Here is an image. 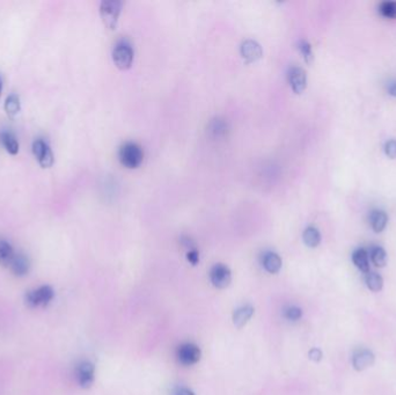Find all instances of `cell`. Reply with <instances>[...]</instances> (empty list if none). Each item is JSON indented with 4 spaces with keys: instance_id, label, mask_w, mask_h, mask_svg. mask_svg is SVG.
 I'll return each instance as SVG.
<instances>
[{
    "instance_id": "1",
    "label": "cell",
    "mask_w": 396,
    "mask_h": 395,
    "mask_svg": "<svg viewBox=\"0 0 396 395\" xmlns=\"http://www.w3.org/2000/svg\"><path fill=\"white\" fill-rule=\"evenodd\" d=\"M118 159L124 167L138 168L144 160V152L136 143H125L119 148Z\"/></svg>"
},
{
    "instance_id": "2",
    "label": "cell",
    "mask_w": 396,
    "mask_h": 395,
    "mask_svg": "<svg viewBox=\"0 0 396 395\" xmlns=\"http://www.w3.org/2000/svg\"><path fill=\"white\" fill-rule=\"evenodd\" d=\"M122 9V3L119 0H103L100 5V17L103 25L110 31L117 27L118 17Z\"/></svg>"
},
{
    "instance_id": "20",
    "label": "cell",
    "mask_w": 396,
    "mask_h": 395,
    "mask_svg": "<svg viewBox=\"0 0 396 395\" xmlns=\"http://www.w3.org/2000/svg\"><path fill=\"white\" fill-rule=\"evenodd\" d=\"M303 238L304 242L311 248L318 247L320 242H321V234H320L319 229L313 226H309L305 229Z\"/></svg>"
},
{
    "instance_id": "27",
    "label": "cell",
    "mask_w": 396,
    "mask_h": 395,
    "mask_svg": "<svg viewBox=\"0 0 396 395\" xmlns=\"http://www.w3.org/2000/svg\"><path fill=\"white\" fill-rule=\"evenodd\" d=\"M384 153L390 159H396V141L391 139V141L387 142L384 145Z\"/></svg>"
},
{
    "instance_id": "28",
    "label": "cell",
    "mask_w": 396,
    "mask_h": 395,
    "mask_svg": "<svg viewBox=\"0 0 396 395\" xmlns=\"http://www.w3.org/2000/svg\"><path fill=\"white\" fill-rule=\"evenodd\" d=\"M187 258L188 261H189L191 265H197L198 261H199V254L198 251L195 249V248H192V249H189V251L187 253Z\"/></svg>"
},
{
    "instance_id": "3",
    "label": "cell",
    "mask_w": 396,
    "mask_h": 395,
    "mask_svg": "<svg viewBox=\"0 0 396 395\" xmlns=\"http://www.w3.org/2000/svg\"><path fill=\"white\" fill-rule=\"evenodd\" d=\"M134 49L126 40H120L112 50V61L120 70H127L134 62Z\"/></svg>"
},
{
    "instance_id": "30",
    "label": "cell",
    "mask_w": 396,
    "mask_h": 395,
    "mask_svg": "<svg viewBox=\"0 0 396 395\" xmlns=\"http://www.w3.org/2000/svg\"><path fill=\"white\" fill-rule=\"evenodd\" d=\"M175 395H195V394L189 388H186V387H181V388L176 390Z\"/></svg>"
},
{
    "instance_id": "11",
    "label": "cell",
    "mask_w": 396,
    "mask_h": 395,
    "mask_svg": "<svg viewBox=\"0 0 396 395\" xmlns=\"http://www.w3.org/2000/svg\"><path fill=\"white\" fill-rule=\"evenodd\" d=\"M375 357L371 350L359 349L352 356V366L356 371H364L374 364Z\"/></svg>"
},
{
    "instance_id": "22",
    "label": "cell",
    "mask_w": 396,
    "mask_h": 395,
    "mask_svg": "<svg viewBox=\"0 0 396 395\" xmlns=\"http://www.w3.org/2000/svg\"><path fill=\"white\" fill-rule=\"evenodd\" d=\"M371 259L373 265L378 268H382L387 263V254L381 247H374L371 250Z\"/></svg>"
},
{
    "instance_id": "19",
    "label": "cell",
    "mask_w": 396,
    "mask_h": 395,
    "mask_svg": "<svg viewBox=\"0 0 396 395\" xmlns=\"http://www.w3.org/2000/svg\"><path fill=\"white\" fill-rule=\"evenodd\" d=\"M369 220H371V225L373 231L376 233L382 232L384 228H386L388 217L386 212L383 211H373L371 213V217H369Z\"/></svg>"
},
{
    "instance_id": "26",
    "label": "cell",
    "mask_w": 396,
    "mask_h": 395,
    "mask_svg": "<svg viewBox=\"0 0 396 395\" xmlns=\"http://www.w3.org/2000/svg\"><path fill=\"white\" fill-rule=\"evenodd\" d=\"M301 317H303V311L299 307L291 306L285 311V318L290 320V321H297Z\"/></svg>"
},
{
    "instance_id": "17",
    "label": "cell",
    "mask_w": 396,
    "mask_h": 395,
    "mask_svg": "<svg viewBox=\"0 0 396 395\" xmlns=\"http://www.w3.org/2000/svg\"><path fill=\"white\" fill-rule=\"evenodd\" d=\"M352 261L354 263V266L357 267L360 272H363L365 274L369 273V261H368V254L367 251L360 248V249H357L353 251L352 254Z\"/></svg>"
},
{
    "instance_id": "16",
    "label": "cell",
    "mask_w": 396,
    "mask_h": 395,
    "mask_svg": "<svg viewBox=\"0 0 396 395\" xmlns=\"http://www.w3.org/2000/svg\"><path fill=\"white\" fill-rule=\"evenodd\" d=\"M0 142H2L3 146L10 154L17 156L19 153V142L13 134L9 133V131L0 133Z\"/></svg>"
},
{
    "instance_id": "6",
    "label": "cell",
    "mask_w": 396,
    "mask_h": 395,
    "mask_svg": "<svg viewBox=\"0 0 396 395\" xmlns=\"http://www.w3.org/2000/svg\"><path fill=\"white\" fill-rule=\"evenodd\" d=\"M75 378H77L79 386L82 388H89L93 385L94 379H95L94 365L87 360L79 363L77 368H75Z\"/></svg>"
},
{
    "instance_id": "18",
    "label": "cell",
    "mask_w": 396,
    "mask_h": 395,
    "mask_svg": "<svg viewBox=\"0 0 396 395\" xmlns=\"http://www.w3.org/2000/svg\"><path fill=\"white\" fill-rule=\"evenodd\" d=\"M5 111L7 116H10L11 118H14L19 112L21 111V102H20V97H19L18 94H11V95L7 96V99L5 101Z\"/></svg>"
},
{
    "instance_id": "12",
    "label": "cell",
    "mask_w": 396,
    "mask_h": 395,
    "mask_svg": "<svg viewBox=\"0 0 396 395\" xmlns=\"http://www.w3.org/2000/svg\"><path fill=\"white\" fill-rule=\"evenodd\" d=\"M10 268H11V270H12V273L15 275V276H19V277L26 276V275L29 273V269H30L29 258L22 253L15 254L13 261L10 266Z\"/></svg>"
},
{
    "instance_id": "13",
    "label": "cell",
    "mask_w": 396,
    "mask_h": 395,
    "mask_svg": "<svg viewBox=\"0 0 396 395\" xmlns=\"http://www.w3.org/2000/svg\"><path fill=\"white\" fill-rule=\"evenodd\" d=\"M263 267L268 273L277 274L282 268V258L274 251H267L262 258Z\"/></svg>"
},
{
    "instance_id": "9",
    "label": "cell",
    "mask_w": 396,
    "mask_h": 395,
    "mask_svg": "<svg viewBox=\"0 0 396 395\" xmlns=\"http://www.w3.org/2000/svg\"><path fill=\"white\" fill-rule=\"evenodd\" d=\"M288 80L292 91L296 94H301L307 86L306 72L301 67L293 66L288 72Z\"/></svg>"
},
{
    "instance_id": "5",
    "label": "cell",
    "mask_w": 396,
    "mask_h": 395,
    "mask_svg": "<svg viewBox=\"0 0 396 395\" xmlns=\"http://www.w3.org/2000/svg\"><path fill=\"white\" fill-rule=\"evenodd\" d=\"M33 154L42 168H50L55 163V157L50 146L43 139H36L33 143Z\"/></svg>"
},
{
    "instance_id": "15",
    "label": "cell",
    "mask_w": 396,
    "mask_h": 395,
    "mask_svg": "<svg viewBox=\"0 0 396 395\" xmlns=\"http://www.w3.org/2000/svg\"><path fill=\"white\" fill-rule=\"evenodd\" d=\"M252 314H254V308H252L250 305H246V306L237 308L235 311L234 315H233V322H234V325L237 328H241V327H243L249 321Z\"/></svg>"
},
{
    "instance_id": "7",
    "label": "cell",
    "mask_w": 396,
    "mask_h": 395,
    "mask_svg": "<svg viewBox=\"0 0 396 395\" xmlns=\"http://www.w3.org/2000/svg\"><path fill=\"white\" fill-rule=\"evenodd\" d=\"M210 280L212 284L218 289L227 288L232 281V274L228 267L221 263L213 266L210 272Z\"/></svg>"
},
{
    "instance_id": "24",
    "label": "cell",
    "mask_w": 396,
    "mask_h": 395,
    "mask_svg": "<svg viewBox=\"0 0 396 395\" xmlns=\"http://www.w3.org/2000/svg\"><path fill=\"white\" fill-rule=\"evenodd\" d=\"M226 130H227V124H226L224 119L216 118V119H213V121L211 122V124H210V131L214 135V136H217V137L225 135Z\"/></svg>"
},
{
    "instance_id": "10",
    "label": "cell",
    "mask_w": 396,
    "mask_h": 395,
    "mask_svg": "<svg viewBox=\"0 0 396 395\" xmlns=\"http://www.w3.org/2000/svg\"><path fill=\"white\" fill-rule=\"evenodd\" d=\"M240 54L244 59V62L250 64L262 58L263 50L259 44L254 40L243 41L240 47Z\"/></svg>"
},
{
    "instance_id": "4",
    "label": "cell",
    "mask_w": 396,
    "mask_h": 395,
    "mask_svg": "<svg viewBox=\"0 0 396 395\" xmlns=\"http://www.w3.org/2000/svg\"><path fill=\"white\" fill-rule=\"evenodd\" d=\"M54 297V289L49 287V285H43V287H40L33 290V291H29L27 295H26V304L32 308L45 307L51 303Z\"/></svg>"
},
{
    "instance_id": "32",
    "label": "cell",
    "mask_w": 396,
    "mask_h": 395,
    "mask_svg": "<svg viewBox=\"0 0 396 395\" xmlns=\"http://www.w3.org/2000/svg\"><path fill=\"white\" fill-rule=\"evenodd\" d=\"M2 93H3V79L0 78V96H2Z\"/></svg>"
},
{
    "instance_id": "21",
    "label": "cell",
    "mask_w": 396,
    "mask_h": 395,
    "mask_svg": "<svg viewBox=\"0 0 396 395\" xmlns=\"http://www.w3.org/2000/svg\"><path fill=\"white\" fill-rule=\"evenodd\" d=\"M366 285L373 292L381 291L383 287L382 277L376 273H368L366 276Z\"/></svg>"
},
{
    "instance_id": "8",
    "label": "cell",
    "mask_w": 396,
    "mask_h": 395,
    "mask_svg": "<svg viewBox=\"0 0 396 395\" xmlns=\"http://www.w3.org/2000/svg\"><path fill=\"white\" fill-rule=\"evenodd\" d=\"M201 358V350L192 343L182 344L177 349V359L183 365H194Z\"/></svg>"
},
{
    "instance_id": "31",
    "label": "cell",
    "mask_w": 396,
    "mask_h": 395,
    "mask_svg": "<svg viewBox=\"0 0 396 395\" xmlns=\"http://www.w3.org/2000/svg\"><path fill=\"white\" fill-rule=\"evenodd\" d=\"M388 92H389V94H390L391 96H396V82L390 86L389 91H388Z\"/></svg>"
},
{
    "instance_id": "14",
    "label": "cell",
    "mask_w": 396,
    "mask_h": 395,
    "mask_svg": "<svg viewBox=\"0 0 396 395\" xmlns=\"http://www.w3.org/2000/svg\"><path fill=\"white\" fill-rule=\"evenodd\" d=\"M15 256L14 249L7 240L0 239V266L9 268Z\"/></svg>"
},
{
    "instance_id": "23",
    "label": "cell",
    "mask_w": 396,
    "mask_h": 395,
    "mask_svg": "<svg viewBox=\"0 0 396 395\" xmlns=\"http://www.w3.org/2000/svg\"><path fill=\"white\" fill-rule=\"evenodd\" d=\"M380 13L383 18L396 19V2H384L380 5Z\"/></svg>"
},
{
    "instance_id": "25",
    "label": "cell",
    "mask_w": 396,
    "mask_h": 395,
    "mask_svg": "<svg viewBox=\"0 0 396 395\" xmlns=\"http://www.w3.org/2000/svg\"><path fill=\"white\" fill-rule=\"evenodd\" d=\"M298 48H299V51L301 52V55H303L305 62H306L307 64H311L313 62V59H314L311 44H309L307 41L301 40L299 44H298Z\"/></svg>"
},
{
    "instance_id": "29",
    "label": "cell",
    "mask_w": 396,
    "mask_h": 395,
    "mask_svg": "<svg viewBox=\"0 0 396 395\" xmlns=\"http://www.w3.org/2000/svg\"><path fill=\"white\" fill-rule=\"evenodd\" d=\"M309 358L314 362H319L322 358V351L318 348H313L311 351H309Z\"/></svg>"
}]
</instances>
